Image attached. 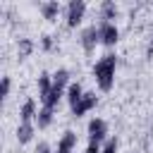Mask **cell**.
<instances>
[{
	"instance_id": "obj_3",
	"label": "cell",
	"mask_w": 153,
	"mask_h": 153,
	"mask_svg": "<svg viewBox=\"0 0 153 153\" xmlns=\"http://www.w3.org/2000/svg\"><path fill=\"white\" fill-rule=\"evenodd\" d=\"M67 26L69 29H74V26H79L81 24V19H84V12H86V2L84 0H72L69 5H67Z\"/></svg>"
},
{
	"instance_id": "obj_5",
	"label": "cell",
	"mask_w": 153,
	"mask_h": 153,
	"mask_svg": "<svg viewBox=\"0 0 153 153\" xmlns=\"http://www.w3.org/2000/svg\"><path fill=\"white\" fill-rule=\"evenodd\" d=\"M98 29H100V43L115 45V43L120 41V29L115 26V22H100Z\"/></svg>"
},
{
	"instance_id": "obj_8",
	"label": "cell",
	"mask_w": 153,
	"mask_h": 153,
	"mask_svg": "<svg viewBox=\"0 0 153 153\" xmlns=\"http://www.w3.org/2000/svg\"><path fill=\"white\" fill-rule=\"evenodd\" d=\"M120 17V7L112 2V0H103L100 2V19L103 22H112Z\"/></svg>"
},
{
	"instance_id": "obj_6",
	"label": "cell",
	"mask_w": 153,
	"mask_h": 153,
	"mask_svg": "<svg viewBox=\"0 0 153 153\" xmlns=\"http://www.w3.org/2000/svg\"><path fill=\"white\" fill-rule=\"evenodd\" d=\"M96 103H98V96H96V93H84V98L72 108V115H74V117H81V115H86L88 110H93Z\"/></svg>"
},
{
	"instance_id": "obj_23",
	"label": "cell",
	"mask_w": 153,
	"mask_h": 153,
	"mask_svg": "<svg viewBox=\"0 0 153 153\" xmlns=\"http://www.w3.org/2000/svg\"><path fill=\"white\" fill-rule=\"evenodd\" d=\"M146 57L153 60V36H151V43H148V48H146Z\"/></svg>"
},
{
	"instance_id": "obj_2",
	"label": "cell",
	"mask_w": 153,
	"mask_h": 153,
	"mask_svg": "<svg viewBox=\"0 0 153 153\" xmlns=\"http://www.w3.org/2000/svg\"><path fill=\"white\" fill-rule=\"evenodd\" d=\"M79 43H81V48H84L86 55H93L96 45L100 43V29H98V26H86V29L79 33Z\"/></svg>"
},
{
	"instance_id": "obj_17",
	"label": "cell",
	"mask_w": 153,
	"mask_h": 153,
	"mask_svg": "<svg viewBox=\"0 0 153 153\" xmlns=\"http://www.w3.org/2000/svg\"><path fill=\"white\" fill-rule=\"evenodd\" d=\"M53 84L60 86V88H67V86H69V72H67V69H57V72L53 74Z\"/></svg>"
},
{
	"instance_id": "obj_13",
	"label": "cell",
	"mask_w": 153,
	"mask_h": 153,
	"mask_svg": "<svg viewBox=\"0 0 153 153\" xmlns=\"http://www.w3.org/2000/svg\"><path fill=\"white\" fill-rule=\"evenodd\" d=\"M33 139V124L31 122H19L17 127V141L19 143H29Z\"/></svg>"
},
{
	"instance_id": "obj_20",
	"label": "cell",
	"mask_w": 153,
	"mask_h": 153,
	"mask_svg": "<svg viewBox=\"0 0 153 153\" xmlns=\"http://www.w3.org/2000/svg\"><path fill=\"white\" fill-rule=\"evenodd\" d=\"M33 153H53V148H50V143L48 141H41L38 146H36V151Z\"/></svg>"
},
{
	"instance_id": "obj_10",
	"label": "cell",
	"mask_w": 153,
	"mask_h": 153,
	"mask_svg": "<svg viewBox=\"0 0 153 153\" xmlns=\"http://www.w3.org/2000/svg\"><path fill=\"white\" fill-rule=\"evenodd\" d=\"M65 91H67V88H60V86H55V84H53V91H50V93L43 98V108H50V110H55V105L60 103V98L65 96Z\"/></svg>"
},
{
	"instance_id": "obj_21",
	"label": "cell",
	"mask_w": 153,
	"mask_h": 153,
	"mask_svg": "<svg viewBox=\"0 0 153 153\" xmlns=\"http://www.w3.org/2000/svg\"><path fill=\"white\" fill-rule=\"evenodd\" d=\"M10 86H12L10 76H2V98H7V96H10Z\"/></svg>"
},
{
	"instance_id": "obj_7",
	"label": "cell",
	"mask_w": 153,
	"mask_h": 153,
	"mask_svg": "<svg viewBox=\"0 0 153 153\" xmlns=\"http://www.w3.org/2000/svg\"><path fill=\"white\" fill-rule=\"evenodd\" d=\"M60 12H62V7H60V2H57V0L41 2V14H43V19H48V22H55V19L60 17Z\"/></svg>"
},
{
	"instance_id": "obj_16",
	"label": "cell",
	"mask_w": 153,
	"mask_h": 153,
	"mask_svg": "<svg viewBox=\"0 0 153 153\" xmlns=\"http://www.w3.org/2000/svg\"><path fill=\"white\" fill-rule=\"evenodd\" d=\"M50 122H53V110H50V108H41L38 115H36V124H38L41 129H45Z\"/></svg>"
},
{
	"instance_id": "obj_22",
	"label": "cell",
	"mask_w": 153,
	"mask_h": 153,
	"mask_svg": "<svg viewBox=\"0 0 153 153\" xmlns=\"http://www.w3.org/2000/svg\"><path fill=\"white\" fill-rule=\"evenodd\" d=\"M84 153H100V146H98V143H88V148H86Z\"/></svg>"
},
{
	"instance_id": "obj_19",
	"label": "cell",
	"mask_w": 153,
	"mask_h": 153,
	"mask_svg": "<svg viewBox=\"0 0 153 153\" xmlns=\"http://www.w3.org/2000/svg\"><path fill=\"white\" fill-rule=\"evenodd\" d=\"M41 48H43L45 53H50V50L55 48V43H53V36H43V38H41Z\"/></svg>"
},
{
	"instance_id": "obj_11",
	"label": "cell",
	"mask_w": 153,
	"mask_h": 153,
	"mask_svg": "<svg viewBox=\"0 0 153 153\" xmlns=\"http://www.w3.org/2000/svg\"><path fill=\"white\" fill-rule=\"evenodd\" d=\"M50 91H53V76L48 72H41V76H38V98L43 100Z\"/></svg>"
},
{
	"instance_id": "obj_4",
	"label": "cell",
	"mask_w": 153,
	"mask_h": 153,
	"mask_svg": "<svg viewBox=\"0 0 153 153\" xmlns=\"http://www.w3.org/2000/svg\"><path fill=\"white\" fill-rule=\"evenodd\" d=\"M105 136H108V124H105V120L93 117V120L88 122V143H100V141H105Z\"/></svg>"
},
{
	"instance_id": "obj_9",
	"label": "cell",
	"mask_w": 153,
	"mask_h": 153,
	"mask_svg": "<svg viewBox=\"0 0 153 153\" xmlns=\"http://www.w3.org/2000/svg\"><path fill=\"white\" fill-rule=\"evenodd\" d=\"M74 146H76V134L74 131H65L62 139L57 141V151L55 153H72Z\"/></svg>"
},
{
	"instance_id": "obj_1",
	"label": "cell",
	"mask_w": 153,
	"mask_h": 153,
	"mask_svg": "<svg viewBox=\"0 0 153 153\" xmlns=\"http://www.w3.org/2000/svg\"><path fill=\"white\" fill-rule=\"evenodd\" d=\"M115 69H117V57L112 53L103 55L96 65H93V79L98 81L100 91H110L115 84Z\"/></svg>"
},
{
	"instance_id": "obj_18",
	"label": "cell",
	"mask_w": 153,
	"mask_h": 153,
	"mask_svg": "<svg viewBox=\"0 0 153 153\" xmlns=\"http://www.w3.org/2000/svg\"><path fill=\"white\" fill-rule=\"evenodd\" d=\"M100 153H117V139H108L105 146L100 148Z\"/></svg>"
},
{
	"instance_id": "obj_15",
	"label": "cell",
	"mask_w": 153,
	"mask_h": 153,
	"mask_svg": "<svg viewBox=\"0 0 153 153\" xmlns=\"http://www.w3.org/2000/svg\"><path fill=\"white\" fill-rule=\"evenodd\" d=\"M84 93H86V91L81 88V84H79V81H76V84H69V86H67V100H69V105L74 108V105L84 98Z\"/></svg>"
},
{
	"instance_id": "obj_12",
	"label": "cell",
	"mask_w": 153,
	"mask_h": 153,
	"mask_svg": "<svg viewBox=\"0 0 153 153\" xmlns=\"http://www.w3.org/2000/svg\"><path fill=\"white\" fill-rule=\"evenodd\" d=\"M36 115H38L36 103H33L31 98L24 100V105H22V110H19V120H22V122H31V120H36Z\"/></svg>"
},
{
	"instance_id": "obj_14",
	"label": "cell",
	"mask_w": 153,
	"mask_h": 153,
	"mask_svg": "<svg viewBox=\"0 0 153 153\" xmlns=\"http://www.w3.org/2000/svg\"><path fill=\"white\" fill-rule=\"evenodd\" d=\"M33 41L31 38H26V36H22L19 41H17V55H19V60H24V57H29L31 53H33Z\"/></svg>"
}]
</instances>
